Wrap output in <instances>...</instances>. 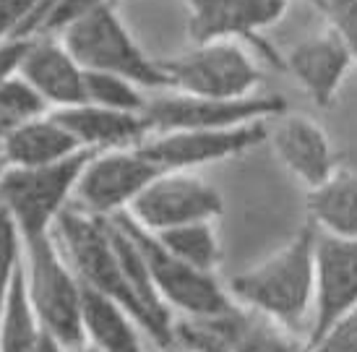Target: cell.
<instances>
[{
    "instance_id": "cell-1",
    "label": "cell",
    "mask_w": 357,
    "mask_h": 352,
    "mask_svg": "<svg viewBox=\"0 0 357 352\" xmlns=\"http://www.w3.org/2000/svg\"><path fill=\"white\" fill-rule=\"evenodd\" d=\"M229 295L243 308L266 316L298 334L310 326L316 295V227H305L277 253L245 272L232 274Z\"/></svg>"
},
{
    "instance_id": "cell-2",
    "label": "cell",
    "mask_w": 357,
    "mask_h": 352,
    "mask_svg": "<svg viewBox=\"0 0 357 352\" xmlns=\"http://www.w3.org/2000/svg\"><path fill=\"white\" fill-rule=\"evenodd\" d=\"M52 235L58 240L63 256L68 259L73 272L79 274L81 284L118 300L123 308L133 313V319L141 323L154 342V323H151L146 308L141 305L139 295L130 287L120 251L115 245L107 217H94L76 204H68L55 220Z\"/></svg>"
},
{
    "instance_id": "cell-3",
    "label": "cell",
    "mask_w": 357,
    "mask_h": 352,
    "mask_svg": "<svg viewBox=\"0 0 357 352\" xmlns=\"http://www.w3.org/2000/svg\"><path fill=\"white\" fill-rule=\"evenodd\" d=\"M24 274L42 329L66 350L84 347V284L52 232L24 240Z\"/></svg>"
},
{
    "instance_id": "cell-4",
    "label": "cell",
    "mask_w": 357,
    "mask_h": 352,
    "mask_svg": "<svg viewBox=\"0 0 357 352\" xmlns=\"http://www.w3.org/2000/svg\"><path fill=\"white\" fill-rule=\"evenodd\" d=\"M58 37L84 70L118 73L136 81L146 91L169 89V76L162 68V61H154L141 50V45L118 16L112 0L68 24Z\"/></svg>"
},
{
    "instance_id": "cell-5",
    "label": "cell",
    "mask_w": 357,
    "mask_h": 352,
    "mask_svg": "<svg viewBox=\"0 0 357 352\" xmlns=\"http://www.w3.org/2000/svg\"><path fill=\"white\" fill-rule=\"evenodd\" d=\"M91 154V149H81L68 160L52 164L6 170L0 181V204L16 220L24 240L52 232L60 211L73 201L76 183Z\"/></svg>"
},
{
    "instance_id": "cell-6",
    "label": "cell",
    "mask_w": 357,
    "mask_h": 352,
    "mask_svg": "<svg viewBox=\"0 0 357 352\" xmlns=\"http://www.w3.org/2000/svg\"><path fill=\"white\" fill-rule=\"evenodd\" d=\"M115 220L130 232V238L141 248L151 282L169 311H178L180 316H190V319H204V316L227 313L238 305L227 287L219 284L217 274L201 272L178 259L175 253H169L159 243L157 235L144 230L128 211L115 214Z\"/></svg>"
},
{
    "instance_id": "cell-7",
    "label": "cell",
    "mask_w": 357,
    "mask_h": 352,
    "mask_svg": "<svg viewBox=\"0 0 357 352\" xmlns=\"http://www.w3.org/2000/svg\"><path fill=\"white\" fill-rule=\"evenodd\" d=\"M162 68L169 76V89L193 97L240 100L256 94L261 84L258 66L235 40L193 42L190 50L165 58Z\"/></svg>"
},
{
    "instance_id": "cell-8",
    "label": "cell",
    "mask_w": 357,
    "mask_h": 352,
    "mask_svg": "<svg viewBox=\"0 0 357 352\" xmlns=\"http://www.w3.org/2000/svg\"><path fill=\"white\" fill-rule=\"evenodd\" d=\"M175 344L185 352H307L305 339L240 303L219 316H180Z\"/></svg>"
},
{
    "instance_id": "cell-9",
    "label": "cell",
    "mask_w": 357,
    "mask_h": 352,
    "mask_svg": "<svg viewBox=\"0 0 357 352\" xmlns=\"http://www.w3.org/2000/svg\"><path fill=\"white\" fill-rule=\"evenodd\" d=\"M287 112V102L279 94H250L240 100L193 97L167 89L146 102L144 118L151 133L193 131V128H235L256 121H274Z\"/></svg>"
},
{
    "instance_id": "cell-10",
    "label": "cell",
    "mask_w": 357,
    "mask_h": 352,
    "mask_svg": "<svg viewBox=\"0 0 357 352\" xmlns=\"http://www.w3.org/2000/svg\"><path fill=\"white\" fill-rule=\"evenodd\" d=\"M162 167L141 146L94 151L76 183L73 201L94 217H115L128 211L139 193L157 178Z\"/></svg>"
},
{
    "instance_id": "cell-11",
    "label": "cell",
    "mask_w": 357,
    "mask_h": 352,
    "mask_svg": "<svg viewBox=\"0 0 357 352\" xmlns=\"http://www.w3.org/2000/svg\"><path fill=\"white\" fill-rule=\"evenodd\" d=\"M225 211L222 193L193 170H162L130 204L128 214L144 230L162 232L188 222L217 220Z\"/></svg>"
},
{
    "instance_id": "cell-12",
    "label": "cell",
    "mask_w": 357,
    "mask_h": 352,
    "mask_svg": "<svg viewBox=\"0 0 357 352\" xmlns=\"http://www.w3.org/2000/svg\"><path fill=\"white\" fill-rule=\"evenodd\" d=\"M264 141H268V121L245 123L235 128L151 133L139 146L162 170H196L201 164L245 154Z\"/></svg>"
},
{
    "instance_id": "cell-13",
    "label": "cell",
    "mask_w": 357,
    "mask_h": 352,
    "mask_svg": "<svg viewBox=\"0 0 357 352\" xmlns=\"http://www.w3.org/2000/svg\"><path fill=\"white\" fill-rule=\"evenodd\" d=\"M357 305V240L316 230V295L305 344Z\"/></svg>"
},
{
    "instance_id": "cell-14",
    "label": "cell",
    "mask_w": 357,
    "mask_h": 352,
    "mask_svg": "<svg viewBox=\"0 0 357 352\" xmlns=\"http://www.w3.org/2000/svg\"><path fill=\"white\" fill-rule=\"evenodd\" d=\"M19 76L40 91L50 110L86 102V70L70 55L58 34L29 37L19 63Z\"/></svg>"
},
{
    "instance_id": "cell-15",
    "label": "cell",
    "mask_w": 357,
    "mask_h": 352,
    "mask_svg": "<svg viewBox=\"0 0 357 352\" xmlns=\"http://www.w3.org/2000/svg\"><path fill=\"white\" fill-rule=\"evenodd\" d=\"M289 0H217L206 10L190 13L188 34L193 42H211V40H245L253 47L266 55L268 61L282 66V61L274 58L268 45L261 42L258 31L274 26L287 13Z\"/></svg>"
},
{
    "instance_id": "cell-16",
    "label": "cell",
    "mask_w": 357,
    "mask_h": 352,
    "mask_svg": "<svg viewBox=\"0 0 357 352\" xmlns=\"http://www.w3.org/2000/svg\"><path fill=\"white\" fill-rule=\"evenodd\" d=\"M268 141L282 164L307 191L328 181L337 170L334 146L326 128L307 115H279L277 125L268 128Z\"/></svg>"
},
{
    "instance_id": "cell-17",
    "label": "cell",
    "mask_w": 357,
    "mask_h": 352,
    "mask_svg": "<svg viewBox=\"0 0 357 352\" xmlns=\"http://www.w3.org/2000/svg\"><path fill=\"white\" fill-rule=\"evenodd\" d=\"M352 66L355 61L349 50L331 29L303 40L284 58V68L295 76L307 97L324 110L334 105Z\"/></svg>"
},
{
    "instance_id": "cell-18",
    "label": "cell",
    "mask_w": 357,
    "mask_h": 352,
    "mask_svg": "<svg viewBox=\"0 0 357 352\" xmlns=\"http://www.w3.org/2000/svg\"><path fill=\"white\" fill-rule=\"evenodd\" d=\"M66 128H68L84 149L107 151V149H128L139 146L151 136L149 121L144 112H123L109 110L102 105L81 102L73 107L52 110Z\"/></svg>"
},
{
    "instance_id": "cell-19",
    "label": "cell",
    "mask_w": 357,
    "mask_h": 352,
    "mask_svg": "<svg viewBox=\"0 0 357 352\" xmlns=\"http://www.w3.org/2000/svg\"><path fill=\"white\" fill-rule=\"evenodd\" d=\"M0 149L8 157L10 167H42V164L68 160L84 146L50 110L47 115L10 128L0 139Z\"/></svg>"
},
{
    "instance_id": "cell-20",
    "label": "cell",
    "mask_w": 357,
    "mask_h": 352,
    "mask_svg": "<svg viewBox=\"0 0 357 352\" xmlns=\"http://www.w3.org/2000/svg\"><path fill=\"white\" fill-rule=\"evenodd\" d=\"M141 323L128 308L84 284V337L100 352H144Z\"/></svg>"
},
{
    "instance_id": "cell-21",
    "label": "cell",
    "mask_w": 357,
    "mask_h": 352,
    "mask_svg": "<svg viewBox=\"0 0 357 352\" xmlns=\"http://www.w3.org/2000/svg\"><path fill=\"white\" fill-rule=\"evenodd\" d=\"M307 222L324 235L357 240V172L334 170L321 185L307 191Z\"/></svg>"
},
{
    "instance_id": "cell-22",
    "label": "cell",
    "mask_w": 357,
    "mask_h": 352,
    "mask_svg": "<svg viewBox=\"0 0 357 352\" xmlns=\"http://www.w3.org/2000/svg\"><path fill=\"white\" fill-rule=\"evenodd\" d=\"M42 329L37 311L31 305L29 290H26V274L21 263L16 280L10 284L3 313H0V352H34L40 344Z\"/></svg>"
},
{
    "instance_id": "cell-23",
    "label": "cell",
    "mask_w": 357,
    "mask_h": 352,
    "mask_svg": "<svg viewBox=\"0 0 357 352\" xmlns=\"http://www.w3.org/2000/svg\"><path fill=\"white\" fill-rule=\"evenodd\" d=\"M154 235L169 253H175L185 263L196 266L201 272H217L222 261V243H219L217 227L211 220L178 224V227L154 232Z\"/></svg>"
},
{
    "instance_id": "cell-24",
    "label": "cell",
    "mask_w": 357,
    "mask_h": 352,
    "mask_svg": "<svg viewBox=\"0 0 357 352\" xmlns=\"http://www.w3.org/2000/svg\"><path fill=\"white\" fill-rule=\"evenodd\" d=\"M47 112H50V105L42 100V94L29 81L19 76V70L0 81V131L3 136L21 123L34 121Z\"/></svg>"
},
{
    "instance_id": "cell-25",
    "label": "cell",
    "mask_w": 357,
    "mask_h": 352,
    "mask_svg": "<svg viewBox=\"0 0 357 352\" xmlns=\"http://www.w3.org/2000/svg\"><path fill=\"white\" fill-rule=\"evenodd\" d=\"M136 81L118 76V73H102V70H86V102L102 105L109 110L123 112H144L149 97L144 94Z\"/></svg>"
},
{
    "instance_id": "cell-26",
    "label": "cell",
    "mask_w": 357,
    "mask_h": 352,
    "mask_svg": "<svg viewBox=\"0 0 357 352\" xmlns=\"http://www.w3.org/2000/svg\"><path fill=\"white\" fill-rule=\"evenodd\" d=\"M24 263V235L10 211L0 204V313L10 292V284Z\"/></svg>"
},
{
    "instance_id": "cell-27",
    "label": "cell",
    "mask_w": 357,
    "mask_h": 352,
    "mask_svg": "<svg viewBox=\"0 0 357 352\" xmlns=\"http://www.w3.org/2000/svg\"><path fill=\"white\" fill-rule=\"evenodd\" d=\"M307 352H357V305L307 344Z\"/></svg>"
},
{
    "instance_id": "cell-28",
    "label": "cell",
    "mask_w": 357,
    "mask_h": 352,
    "mask_svg": "<svg viewBox=\"0 0 357 352\" xmlns=\"http://www.w3.org/2000/svg\"><path fill=\"white\" fill-rule=\"evenodd\" d=\"M324 13L328 19V29L344 42L357 66V0H326Z\"/></svg>"
},
{
    "instance_id": "cell-29",
    "label": "cell",
    "mask_w": 357,
    "mask_h": 352,
    "mask_svg": "<svg viewBox=\"0 0 357 352\" xmlns=\"http://www.w3.org/2000/svg\"><path fill=\"white\" fill-rule=\"evenodd\" d=\"M40 0H0V42L19 37Z\"/></svg>"
},
{
    "instance_id": "cell-30",
    "label": "cell",
    "mask_w": 357,
    "mask_h": 352,
    "mask_svg": "<svg viewBox=\"0 0 357 352\" xmlns=\"http://www.w3.org/2000/svg\"><path fill=\"white\" fill-rule=\"evenodd\" d=\"M29 37H13V40L0 42V81L8 79L10 73L19 70V63L24 58Z\"/></svg>"
},
{
    "instance_id": "cell-31",
    "label": "cell",
    "mask_w": 357,
    "mask_h": 352,
    "mask_svg": "<svg viewBox=\"0 0 357 352\" xmlns=\"http://www.w3.org/2000/svg\"><path fill=\"white\" fill-rule=\"evenodd\" d=\"M34 352H70V350H66V347H63V344L58 342V339H55V337H52V334H42V339H40V344H37V350Z\"/></svg>"
},
{
    "instance_id": "cell-32",
    "label": "cell",
    "mask_w": 357,
    "mask_h": 352,
    "mask_svg": "<svg viewBox=\"0 0 357 352\" xmlns=\"http://www.w3.org/2000/svg\"><path fill=\"white\" fill-rule=\"evenodd\" d=\"M217 0H185V6L190 8V13H199V10H206L208 6H214Z\"/></svg>"
},
{
    "instance_id": "cell-33",
    "label": "cell",
    "mask_w": 357,
    "mask_h": 352,
    "mask_svg": "<svg viewBox=\"0 0 357 352\" xmlns=\"http://www.w3.org/2000/svg\"><path fill=\"white\" fill-rule=\"evenodd\" d=\"M10 167V162H8V157L3 154V149H0V181H3V175H6V170Z\"/></svg>"
},
{
    "instance_id": "cell-34",
    "label": "cell",
    "mask_w": 357,
    "mask_h": 352,
    "mask_svg": "<svg viewBox=\"0 0 357 352\" xmlns=\"http://www.w3.org/2000/svg\"><path fill=\"white\" fill-rule=\"evenodd\" d=\"M303 3H307V6H313V8H318V10L326 8V0H303Z\"/></svg>"
},
{
    "instance_id": "cell-35",
    "label": "cell",
    "mask_w": 357,
    "mask_h": 352,
    "mask_svg": "<svg viewBox=\"0 0 357 352\" xmlns=\"http://www.w3.org/2000/svg\"><path fill=\"white\" fill-rule=\"evenodd\" d=\"M70 352H100L97 347H91V344H84V347H79V350H70Z\"/></svg>"
},
{
    "instance_id": "cell-36",
    "label": "cell",
    "mask_w": 357,
    "mask_h": 352,
    "mask_svg": "<svg viewBox=\"0 0 357 352\" xmlns=\"http://www.w3.org/2000/svg\"><path fill=\"white\" fill-rule=\"evenodd\" d=\"M169 350H172V347H162V352H169Z\"/></svg>"
},
{
    "instance_id": "cell-37",
    "label": "cell",
    "mask_w": 357,
    "mask_h": 352,
    "mask_svg": "<svg viewBox=\"0 0 357 352\" xmlns=\"http://www.w3.org/2000/svg\"><path fill=\"white\" fill-rule=\"evenodd\" d=\"M0 139H3V131H0Z\"/></svg>"
}]
</instances>
